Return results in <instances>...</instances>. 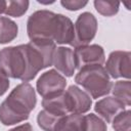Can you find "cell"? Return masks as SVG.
Masks as SVG:
<instances>
[{
	"mask_svg": "<svg viewBox=\"0 0 131 131\" xmlns=\"http://www.w3.org/2000/svg\"><path fill=\"white\" fill-rule=\"evenodd\" d=\"M75 37L72 42V46L80 47L87 45L93 40L97 31V20L95 16L90 12L81 13L74 26Z\"/></svg>",
	"mask_w": 131,
	"mask_h": 131,
	"instance_id": "obj_5",
	"label": "cell"
},
{
	"mask_svg": "<svg viewBox=\"0 0 131 131\" xmlns=\"http://www.w3.org/2000/svg\"><path fill=\"white\" fill-rule=\"evenodd\" d=\"M84 131H106V125L100 118H98L94 114H89L85 116Z\"/></svg>",
	"mask_w": 131,
	"mask_h": 131,
	"instance_id": "obj_21",
	"label": "cell"
},
{
	"mask_svg": "<svg viewBox=\"0 0 131 131\" xmlns=\"http://www.w3.org/2000/svg\"><path fill=\"white\" fill-rule=\"evenodd\" d=\"M75 37L74 24L72 20L64 16L63 14H57V25L56 33L54 36V41L58 44H72Z\"/></svg>",
	"mask_w": 131,
	"mask_h": 131,
	"instance_id": "obj_12",
	"label": "cell"
},
{
	"mask_svg": "<svg viewBox=\"0 0 131 131\" xmlns=\"http://www.w3.org/2000/svg\"><path fill=\"white\" fill-rule=\"evenodd\" d=\"M69 112L72 114H83L90 110L92 101L90 96L78 86L72 85L64 91Z\"/></svg>",
	"mask_w": 131,
	"mask_h": 131,
	"instance_id": "obj_9",
	"label": "cell"
},
{
	"mask_svg": "<svg viewBox=\"0 0 131 131\" xmlns=\"http://www.w3.org/2000/svg\"><path fill=\"white\" fill-rule=\"evenodd\" d=\"M57 14L49 10H38L30 15L27 32L31 41L50 40L54 42Z\"/></svg>",
	"mask_w": 131,
	"mask_h": 131,
	"instance_id": "obj_3",
	"label": "cell"
},
{
	"mask_svg": "<svg viewBox=\"0 0 131 131\" xmlns=\"http://www.w3.org/2000/svg\"><path fill=\"white\" fill-rule=\"evenodd\" d=\"M94 110L107 123H111L119 114L125 111V104L114 96H107L98 100L94 105Z\"/></svg>",
	"mask_w": 131,
	"mask_h": 131,
	"instance_id": "obj_11",
	"label": "cell"
},
{
	"mask_svg": "<svg viewBox=\"0 0 131 131\" xmlns=\"http://www.w3.org/2000/svg\"><path fill=\"white\" fill-rule=\"evenodd\" d=\"M0 70L7 77L24 81L27 62L21 45L5 47L0 50Z\"/></svg>",
	"mask_w": 131,
	"mask_h": 131,
	"instance_id": "obj_4",
	"label": "cell"
},
{
	"mask_svg": "<svg viewBox=\"0 0 131 131\" xmlns=\"http://www.w3.org/2000/svg\"><path fill=\"white\" fill-rule=\"evenodd\" d=\"M61 5L63 7H66L67 9L69 10H79L81 8H83L86 4H87V1H76V0H62L61 2Z\"/></svg>",
	"mask_w": 131,
	"mask_h": 131,
	"instance_id": "obj_22",
	"label": "cell"
},
{
	"mask_svg": "<svg viewBox=\"0 0 131 131\" xmlns=\"http://www.w3.org/2000/svg\"><path fill=\"white\" fill-rule=\"evenodd\" d=\"M29 1H6L4 13L9 16L19 17L29 8Z\"/></svg>",
	"mask_w": 131,
	"mask_h": 131,
	"instance_id": "obj_18",
	"label": "cell"
},
{
	"mask_svg": "<svg viewBox=\"0 0 131 131\" xmlns=\"http://www.w3.org/2000/svg\"><path fill=\"white\" fill-rule=\"evenodd\" d=\"M42 105L45 111H47L51 114H54L56 116L62 117V116H66L68 113H70L64 91L57 95L43 98Z\"/></svg>",
	"mask_w": 131,
	"mask_h": 131,
	"instance_id": "obj_13",
	"label": "cell"
},
{
	"mask_svg": "<svg viewBox=\"0 0 131 131\" xmlns=\"http://www.w3.org/2000/svg\"><path fill=\"white\" fill-rule=\"evenodd\" d=\"M75 81L83 86L93 98H98L111 92L112 83L108 74L100 64L87 66L80 69Z\"/></svg>",
	"mask_w": 131,
	"mask_h": 131,
	"instance_id": "obj_2",
	"label": "cell"
},
{
	"mask_svg": "<svg viewBox=\"0 0 131 131\" xmlns=\"http://www.w3.org/2000/svg\"><path fill=\"white\" fill-rule=\"evenodd\" d=\"M130 120H131V112L129 110L122 112L112 121L114 130L115 131H131Z\"/></svg>",
	"mask_w": 131,
	"mask_h": 131,
	"instance_id": "obj_20",
	"label": "cell"
},
{
	"mask_svg": "<svg viewBox=\"0 0 131 131\" xmlns=\"http://www.w3.org/2000/svg\"><path fill=\"white\" fill-rule=\"evenodd\" d=\"M5 7H6V1L0 0V13H3L4 12Z\"/></svg>",
	"mask_w": 131,
	"mask_h": 131,
	"instance_id": "obj_25",
	"label": "cell"
},
{
	"mask_svg": "<svg viewBox=\"0 0 131 131\" xmlns=\"http://www.w3.org/2000/svg\"><path fill=\"white\" fill-rule=\"evenodd\" d=\"M16 24L8 17H0V44L11 42L17 36Z\"/></svg>",
	"mask_w": 131,
	"mask_h": 131,
	"instance_id": "obj_15",
	"label": "cell"
},
{
	"mask_svg": "<svg viewBox=\"0 0 131 131\" xmlns=\"http://www.w3.org/2000/svg\"><path fill=\"white\" fill-rule=\"evenodd\" d=\"M36 105V93L29 83L17 85L0 104V121L3 125H13L29 118Z\"/></svg>",
	"mask_w": 131,
	"mask_h": 131,
	"instance_id": "obj_1",
	"label": "cell"
},
{
	"mask_svg": "<svg viewBox=\"0 0 131 131\" xmlns=\"http://www.w3.org/2000/svg\"><path fill=\"white\" fill-rule=\"evenodd\" d=\"M8 131H33V128H32L31 124L25 123L23 125H19L17 127H14V128H12V129H10Z\"/></svg>",
	"mask_w": 131,
	"mask_h": 131,
	"instance_id": "obj_24",
	"label": "cell"
},
{
	"mask_svg": "<svg viewBox=\"0 0 131 131\" xmlns=\"http://www.w3.org/2000/svg\"><path fill=\"white\" fill-rule=\"evenodd\" d=\"M75 62L77 69H82L87 66L102 64L104 62V51L99 45H84L77 47L74 51Z\"/></svg>",
	"mask_w": 131,
	"mask_h": 131,
	"instance_id": "obj_8",
	"label": "cell"
},
{
	"mask_svg": "<svg viewBox=\"0 0 131 131\" xmlns=\"http://www.w3.org/2000/svg\"><path fill=\"white\" fill-rule=\"evenodd\" d=\"M66 85V78L55 70H49L42 74L36 84L37 91L43 98L51 97L63 92Z\"/></svg>",
	"mask_w": 131,
	"mask_h": 131,
	"instance_id": "obj_6",
	"label": "cell"
},
{
	"mask_svg": "<svg viewBox=\"0 0 131 131\" xmlns=\"http://www.w3.org/2000/svg\"><path fill=\"white\" fill-rule=\"evenodd\" d=\"M94 6L100 14H102L104 16H112V15H115L118 12L120 3L115 2V1L96 0V1H94Z\"/></svg>",
	"mask_w": 131,
	"mask_h": 131,
	"instance_id": "obj_19",
	"label": "cell"
},
{
	"mask_svg": "<svg viewBox=\"0 0 131 131\" xmlns=\"http://www.w3.org/2000/svg\"><path fill=\"white\" fill-rule=\"evenodd\" d=\"M111 91L114 96L121 100L125 105L131 104V83L129 80L116 82L113 88H111Z\"/></svg>",
	"mask_w": 131,
	"mask_h": 131,
	"instance_id": "obj_16",
	"label": "cell"
},
{
	"mask_svg": "<svg viewBox=\"0 0 131 131\" xmlns=\"http://www.w3.org/2000/svg\"><path fill=\"white\" fill-rule=\"evenodd\" d=\"M53 66L67 77H72L76 70L74 51L68 47H58L55 49L52 59Z\"/></svg>",
	"mask_w": 131,
	"mask_h": 131,
	"instance_id": "obj_10",
	"label": "cell"
},
{
	"mask_svg": "<svg viewBox=\"0 0 131 131\" xmlns=\"http://www.w3.org/2000/svg\"><path fill=\"white\" fill-rule=\"evenodd\" d=\"M131 54L129 51H113L107 58L105 71L111 75L112 78H126L129 79L131 76Z\"/></svg>",
	"mask_w": 131,
	"mask_h": 131,
	"instance_id": "obj_7",
	"label": "cell"
},
{
	"mask_svg": "<svg viewBox=\"0 0 131 131\" xmlns=\"http://www.w3.org/2000/svg\"><path fill=\"white\" fill-rule=\"evenodd\" d=\"M9 87V80H8V77L0 70V96L3 95L6 90L8 89Z\"/></svg>",
	"mask_w": 131,
	"mask_h": 131,
	"instance_id": "obj_23",
	"label": "cell"
},
{
	"mask_svg": "<svg viewBox=\"0 0 131 131\" xmlns=\"http://www.w3.org/2000/svg\"><path fill=\"white\" fill-rule=\"evenodd\" d=\"M60 118H61L60 116H56L44 110L38 114L37 122H38V125L44 131H54V128Z\"/></svg>",
	"mask_w": 131,
	"mask_h": 131,
	"instance_id": "obj_17",
	"label": "cell"
},
{
	"mask_svg": "<svg viewBox=\"0 0 131 131\" xmlns=\"http://www.w3.org/2000/svg\"><path fill=\"white\" fill-rule=\"evenodd\" d=\"M85 129V116L81 114H71L62 116L54 131H84Z\"/></svg>",
	"mask_w": 131,
	"mask_h": 131,
	"instance_id": "obj_14",
	"label": "cell"
}]
</instances>
